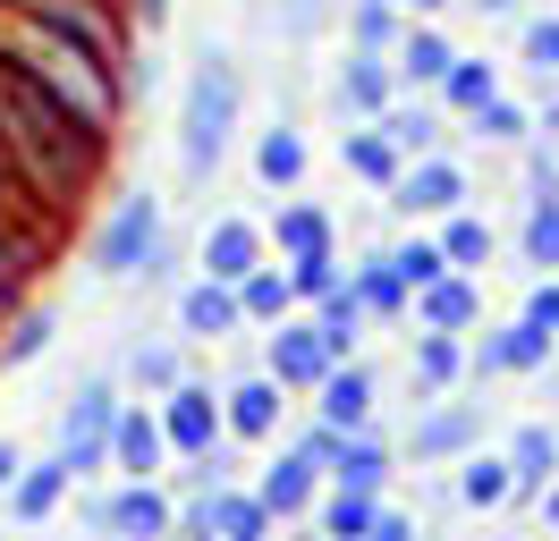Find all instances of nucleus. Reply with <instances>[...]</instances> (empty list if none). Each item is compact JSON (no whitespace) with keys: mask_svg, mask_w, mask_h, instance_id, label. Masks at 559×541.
<instances>
[{"mask_svg":"<svg viewBox=\"0 0 559 541\" xmlns=\"http://www.w3.org/2000/svg\"><path fill=\"white\" fill-rule=\"evenodd\" d=\"M238 110H246V85L229 51H204L195 76H187V94H178V169L187 178H212L221 153H229V135H238Z\"/></svg>","mask_w":559,"mask_h":541,"instance_id":"1","label":"nucleus"},{"mask_svg":"<svg viewBox=\"0 0 559 541\" xmlns=\"http://www.w3.org/2000/svg\"><path fill=\"white\" fill-rule=\"evenodd\" d=\"M162 245H170L162 203H153V195H119V203H110V220L94 229V245H85V263H94V279H144Z\"/></svg>","mask_w":559,"mask_h":541,"instance_id":"2","label":"nucleus"},{"mask_svg":"<svg viewBox=\"0 0 559 541\" xmlns=\"http://www.w3.org/2000/svg\"><path fill=\"white\" fill-rule=\"evenodd\" d=\"M162 440H170V457H187V466L204 473V482H221V398H212L204 381H178V389H162Z\"/></svg>","mask_w":559,"mask_h":541,"instance_id":"3","label":"nucleus"},{"mask_svg":"<svg viewBox=\"0 0 559 541\" xmlns=\"http://www.w3.org/2000/svg\"><path fill=\"white\" fill-rule=\"evenodd\" d=\"M110 423H119V389H110V381H85L76 406L60 414V457H69L76 482L110 466Z\"/></svg>","mask_w":559,"mask_h":541,"instance_id":"4","label":"nucleus"},{"mask_svg":"<svg viewBox=\"0 0 559 541\" xmlns=\"http://www.w3.org/2000/svg\"><path fill=\"white\" fill-rule=\"evenodd\" d=\"M85 525L103 541H170L178 533V507L153 491V482H128V491H110V500H85Z\"/></svg>","mask_w":559,"mask_h":541,"instance_id":"5","label":"nucleus"},{"mask_svg":"<svg viewBox=\"0 0 559 541\" xmlns=\"http://www.w3.org/2000/svg\"><path fill=\"white\" fill-rule=\"evenodd\" d=\"M390 203L407 212V220H441V212H466V169L441 161V153H424L390 178Z\"/></svg>","mask_w":559,"mask_h":541,"instance_id":"6","label":"nucleus"},{"mask_svg":"<svg viewBox=\"0 0 559 541\" xmlns=\"http://www.w3.org/2000/svg\"><path fill=\"white\" fill-rule=\"evenodd\" d=\"M187 533H204V541H272V516H263V500H254V491L204 482V491H195V507H187Z\"/></svg>","mask_w":559,"mask_h":541,"instance_id":"7","label":"nucleus"},{"mask_svg":"<svg viewBox=\"0 0 559 541\" xmlns=\"http://www.w3.org/2000/svg\"><path fill=\"white\" fill-rule=\"evenodd\" d=\"M450 60H457V43L432 26V17H407V26H399V43H390V76H399L407 94H432Z\"/></svg>","mask_w":559,"mask_h":541,"instance_id":"8","label":"nucleus"},{"mask_svg":"<svg viewBox=\"0 0 559 541\" xmlns=\"http://www.w3.org/2000/svg\"><path fill=\"white\" fill-rule=\"evenodd\" d=\"M340 364L331 347L314 338V322H272V347H263V372H272L280 389H314L322 372Z\"/></svg>","mask_w":559,"mask_h":541,"instance_id":"9","label":"nucleus"},{"mask_svg":"<svg viewBox=\"0 0 559 541\" xmlns=\"http://www.w3.org/2000/svg\"><path fill=\"white\" fill-rule=\"evenodd\" d=\"M314 423H331V432H365L373 423V372L356 364V356L314 381Z\"/></svg>","mask_w":559,"mask_h":541,"instance_id":"10","label":"nucleus"},{"mask_svg":"<svg viewBox=\"0 0 559 541\" xmlns=\"http://www.w3.org/2000/svg\"><path fill=\"white\" fill-rule=\"evenodd\" d=\"M543 364H551V338L534 330V322L484 330L475 347H466V372H475V381H491V372H543Z\"/></svg>","mask_w":559,"mask_h":541,"instance_id":"11","label":"nucleus"},{"mask_svg":"<svg viewBox=\"0 0 559 541\" xmlns=\"http://www.w3.org/2000/svg\"><path fill=\"white\" fill-rule=\"evenodd\" d=\"M170 457V440H162V414L153 406H119V423H110V466L128 473V482H153Z\"/></svg>","mask_w":559,"mask_h":541,"instance_id":"12","label":"nucleus"},{"mask_svg":"<svg viewBox=\"0 0 559 541\" xmlns=\"http://www.w3.org/2000/svg\"><path fill=\"white\" fill-rule=\"evenodd\" d=\"M407 313H416L424 330H450V338H466L475 322H484V288H475L466 270H450V279L416 288V297H407Z\"/></svg>","mask_w":559,"mask_h":541,"instance_id":"13","label":"nucleus"},{"mask_svg":"<svg viewBox=\"0 0 559 541\" xmlns=\"http://www.w3.org/2000/svg\"><path fill=\"white\" fill-rule=\"evenodd\" d=\"M331 101H340V119H382L390 101H399V76H390L382 51H348V68H340Z\"/></svg>","mask_w":559,"mask_h":541,"instance_id":"14","label":"nucleus"},{"mask_svg":"<svg viewBox=\"0 0 559 541\" xmlns=\"http://www.w3.org/2000/svg\"><path fill=\"white\" fill-rule=\"evenodd\" d=\"M280 398H288V389H280L272 372H246L238 389L221 398V432L229 440H272L280 432Z\"/></svg>","mask_w":559,"mask_h":541,"instance_id":"15","label":"nucleus"},{"mask_svg":"<svg viewBox=\"0 0 559 541\" xmlns=\"http://www.w3.org/2000/svg\"><path fill=\"white\" fill-rule=\"evenodd\" d=\"M263 245H272V237L254 229V220H212V229H204V279H221V288H238L246 270L263 263Z\"/></svg>","mask_w":559,"mask_h":541,"instance_id":"16","label":"nucleus"},{"mask_svg":"<svg viewBox=\"0 0 559 541\" xmlns=\"http://www.w3.org/2000/svg\"><path fill=\"white\" fill-rule=\"evenodd\" d=\"M76 491L69 457H43V466H17V482H9V516L17 525H51V507Z\"/></svg>","mask_w":559,"mask_h":541,"instance_id":"17","label":"nucleus"},{"mask_svg":"<svg viewBox=\"0 0 559 541\" xmlns=\"http://www.w3.org/2000/svg\"><path fill=\"white\" fill-rule=\"evenodd\" d=\"M254 500H263V516H306V507L322 500V473L306 466V457H297V448H288V457H272V466H263V482H254Z\"/></svg>","mask_w":559,"mask_h":541,"instance_id":"18","label":"nucleus"},{"mask_svg":"<svg viewBox=\"0 0 559 541\" xmlns=\"http://www.w3.org/2000/svg\"><path fill=\"white\" fill-rule=\"evenodd\" d=\"M306 322H314V338L331 347V356H340V364H348L356 347H365V330H373V313L356 304V288H348V279H340L331 297H314V313H306Z\"/></svg>","mask_w":559,"mask_h":541,"instance_id":"19","label":"nucleus"},{"mask_svg":"<svg viewBox=\"0 0 559 541\" xmlns=\"http://www.w3.org/2000/svg\"><path fill=\"white\" fill-rule=\"evenodd\" d=\"M331 482H340V491H382L390 482V440L373 432V423H365V432H340V457H331Z\"/></svg>","mask_w":559,"mask_h":541,"instance_id":"20","label":"nucleus"},{"mask_svg":"<svg viewBox=\"0 0 559 541\" xmlns=\"http://www.w3.org/2000/svg\"><path fill=\"white\" fill-rule=\"evenodd\" d=\"M373 516H382V491H340V482H331L314 500V541H365Z\"/></svg>","mask_w":559,"mask_h":541,"instance_id":"21","label":"nucleus"},{"mask_svg":"<svg viewBox=\"0 0 559 541\" xmlns=\"http://www.w3.org/2000/svg\"><path fill=\"white\" fill-rule=\"evenodd\" d=\"M551 473H559V432L551 423H518L509 432V482H518V500H534Z\"/></svg>","mask_w":559,"mask_h":541,"instance_id":"22","label":"nucleus"},{"mask_svg":"<svg viewBox=\"0 0 559 541\" xmlns=\"http://www.w3.org/2000/svg\"><path fill=\"white\" fill-rule=\"evenodd\" d=\"M178 330H187V338H229V330H246V322H238V297H229L221 279L178 288Z\"/></svg>","mask_w":559,"mask_h":541,"instance_id":"23","label":"nucleus"},{"mask_svg":"<svg viewBox=\"0 0 559 541\" xmlns=\"http://www.w3.org/2000/svg\"><path fill=\"white\" fill-rule=\"evenodd\" d=\"M340 161H348V178H365V187H382V195H390V178L407 169V161H399V144H390V135L373 128V119H356V128L340 135Z\"/></svg>","mask_w":559,"mask_h":541,"instance_id":"24","label":"nucleus"},{"mask_svg":"<svg viewBox=\"0 0 559 541\" xmlns=\"http://www.w3.org/2000/svg\"><path fill=\"white\" fill-rule=\"evenodd\" d=\"M373 128L399 144V161H424V153H441V101H390Z\"/></svg>","mask_w":559,"mask_h":541,"instance_id":"25","label":"nucleus"},{"mask_svg":"<svg viewBox=\"0 0 559 541\" xmlns=\"http://www.w3.org/2000/svg\"><path fill=\"white\" fill-rule=\"evenodd\" d=\"M491 94H500V68H491V60H466V51H457V60L441 68V85H432V101L457 110V119H475Z\"/></svg>","mask_w":559,"mask_h":541,"instance_id":"26","label":"nucleus"},{"mask_svg":"<svg viewBox=\"0 0 559 541\" xmlns=\"http://www.w3.org/2000/svg\"><path fill=\"white\" fill-rule=\"evenodd\" d=\"M432 245H441V263H450V270L475 279V270L491 263V220H484V212H441V237H432Z\"/></svg>","mask_w":559,"mask_h":541,"instance_id":"27","label":"nucleus"},{"mask_svg":"<svg viewBox=\"0 0 559 541\" xmlns=\"http://www.w3.org/2000/svg\"><path fill=\"white\" fill-rule=\"evenodd\" d=\"M475 440H484V406H441V414L416 423V457H457Z\"/></svg>","mask_w":559,"mask_h":541,"instance_id":"28","label":"nucleus"},{"mask_svg":"<svg viewBox=\"0 0 559 541\" xmlns=\"http://www.w3.org/2000/svg\"><path fill=\"white\" fill-rule=\"evenodd\" d=\"M229 297H238V322H246V330H272V322H288V304H297V297H288V279H280V270H263V263L246 270Z\"/></svg>","mask_w":559,"mask_h":541,"instance_id":"29","label":"nucleus"},{"mask_svg":"<svg viewBox=\"0 0 559 541\" xmlns=\"http://www.w3.org/2000/svg\"><path fill=\"white\" fill-rule=\"evenodd\" d=\"M457 381H466V338L424 330L416 338V389H424V398H441V389H457Z\"/></svg>","mask_w":559,"mask_h":541,"instance_id":"30","label":"nucleus"},{"mask_svg":"<svg viewBox=\"0 0 559 541\" xmlns=\"http://www.w3.org/2000/svg\"><path fill=\"white\" fill-rule=\"evenodd\" d=\"M254 178H263V187H297V178H306V135L297 128L254 135Z\"/></svg>","mask_w":559,"mask_h":541,"instance_id":"31","label":"nucleus"},{"mask_svg":"<svg viewBox=\"0 0 559 541\" xmlns=\"http://www.w3.org/2000/svg\"><path fill=\"white\" fill-rule=\"evenodd\" d=\"M348 288H356V304H365V313H373V322H399V313H407V279H399V270H390V254H373V263L356 270Z\"/></svg>","mask_w":559,"mask_h":541,"instance_id":"32","label":"nucleus"},{"mask_svg":"<svg viewBox=\"0 0 559 541\" xmlns=\"http://www.w3.org/2000/svg\"><path fill=\"white\" fill-rule=\"evenodd\" d=\"M457 500H466V507H509V500H518L509 457H466V466H457Z\"/></svg>","mask_w":559,"mask_h":541,"instance_id":"33","label":"nucleus"},{"mask_svg":"<svg viewBox=\"0 0 559 541\" xmlns=\"http://www.w3.org/2000/svg\"><path fill=\"white\" fill-rule=\"evenodd\" d=\"M475 135H484V144L525 153V144H534V110H525V101H509V94H491L484 110H475Z\"/></svg>","mask_w":559,"mask_h":541,"instance_id":"34","label":"nucleus"},{"mask_svg":"<svg viewBox=\"0 0 559 541\" xmlns=\"http://www.w3.org/2000/svg\"><path fill=\"white\" fill-rule=\"evenodd\" d=\"M263 237H280V254H322V245H331V220H322L314 203H280V220Z\"/></svg>","mask_w":559,"mask_h":541,"instance_id":"35","label":"nucleus"},{"mask_svg":"<svg viewBox=\"0 0 559 541\" xmlns=\"http://www.w3.org/2000/svg\"><path fill=\"white\" fill-rule=\"evenodd\" d=\"M518 245H525V270H543V279H551V270H559V203H525Z\"/></svg>","mask_w":559,"mask_h":541,"instance_id":"36","label":"nucleus"},{"mask_svg":"<svg viewBox=\"0 0 559 541\" xmlns=\"http://www.w3.org/2000/svg\"><path fill=\"white\" fill-rule=\"evenodd\" d=\"M43 347H51V313H43V304H26V313L9 322V338H0V364L26 372V364H43Z\"/></svg>","mask_w":559,"mask_h":541,"instance_id":"37","label":"nucleus"},{"mask_svg":"<svg viewBox=\"0 0 559 541\" xmlns=\"http://www.w3.org/2000/svg\"><path fill=\"white\" fill-rule=\"evenodd\" d=\"M280 279H288V297H297V304H314V297H331V288H340V254H331V245H322V254H288V270H280Z\"/></svg>","mask_w":559,"mask_h":541,"instance_id":"38","label":"nucleus"},{"mask_svg":"<svg viewBox=\"0 0 559 541\" xmlns=\"http://www.w3.org/2000/svg\"><path fill=\"white\" fill-rule=\"evenodd\" d=\"M399 26H407V17H399L390 0H356V9H348V34H356V51H382V60H390Z\"/></svg>","mask_w":559,"mask_h":541,"instance_id":"39","label":"nucleus"},{"mask_svg":"<svg viewBox=\"0 0 559 541\" xmlns=\"http://www.w3.org/2000/svg\"><path fill=\"white\" fill-rule=\"evenodd\" d=\"M390 270L407 279V297H416V288H432V279H450V263H441V245H432V237H407V245H390Z\"/></svg>","mask_w":559,"mask_h":541,"instance_id":"40","label":"nucleus"},{"mask_svg":"<svg viewBox=\"0 0 559 541\" xmlns=\"http://www.w3.org/2000/svg\"><path fill=\"white\" fill-rule=\"evenodd\" d=\"M128 372H136L144 389H178V381H187V372H178V347H136Z\"/></svg>","mask_w":559,"mask_h":541,"instance_id":"41","label":"nucleus"},{"mask_svg":"<svg viewBox=\"0 0 559 541\" xmlns=\"http://www.w3.org/2000/svg\"><path fill=\"white\" fill-rule=\"evenodd\" d=\"M518 322H534L543 338H559V270H551V279H534V288H525V313H518Z\"/></svg>","mask_w":559,"mask_h":541,"instance_id":"42","label":"nucleus"},{"mask_svg":"<svg viewBox=\"0 0 559 541\" xmlns=\"http://www.w3.org/2000/svg\"><path fill=\"white\" fill-rule=\"evenodd\" d=\"M525 68H543V85L559 76V17H534V26H525Z\"/></svg>","mask_w":559,"mask_h":541,"instance_id":"43","label":"nucleus"},{"mask_svg":"<svg viewBox=\"0 0 559 541\" xmlns=\"http://www.w3.org/2000/svg\"><path fill=\"white\" fill-rule=\"evenodd\" d=\"M525 195H534V203H559V161L543 153V144H525Z\"/></svg>","mask_w":559,"mask_h":541,"instance_id":"44","label":"nucleus"},{"mask_svg":"<svg viewBox=\"0 0 559 541\" xmlns=\"http://www.w3.org/2000/svg\"><path fill=\"white\" fill-rule=\"evenodd\" d=\"M297 457H306V466H331V457H340V432H331V423H306V432H297Z\"/></svg>","mask_w":559,"mask_h":541,"instance_id":"45","label":"nucleus"},{"mask_svg":"<svg viewBox=\"0 0 559 541\" xmlns=\"http://www.w3.org/2000/svg\"><path fill=\"white\" fill-rule=\"evenodd\" d=\"M365 541H416V516H399V507H382V516H373V533Z\"/></svg>","mask_w":559,"mask_h":541,"instance_id":"46","label":"nucleus"},{"mask_svg":"<svg viewBox=\"0 0 559 541\" xmlns=\"http://www.w3.org/2000/svg\"><path fill=\"white\" fill-rule=\"evenodd\" d=\"M390 9H399V17H441L450 0H390Z\"/></svg>","mask_w":559,"mask_h":541,"instance_id":"47","label":"nucleus"},{"mask_svg":"<svg viewBox=\"0 0 559 541\" xmlns=\"http://www.w3.org/2000/svg\"><path fill=\"white\" fill-rule=\"evenodd\" d=\"M534 128H543V135L559 144V94H543V119H534Z\"/></svg>","mask_w":559,"mask_h":541,"instance_id":"48","label":"nucleus"},{"mask_svg":"<svg viewBox=\"0 0 559 541\" xmlns=\"http://www.w3.org/2000/svg\"><path fill=\"white\" fill-rule=\"evenodd\" d=\"M17 466H26V457H17V448H9V440H0V491H9V482H17Z\"/></svg>","mask_w":559,"mask_h":541,"instance_id":"49","label":"nucleus"},{"mask_svg":"<svg viewBox=\"0 0 559 541\" xmlns=\"http://www.w3.org/2000/svg\"><path fill=\"white\" fill-rule=\"evenodd\" d=\"M475 9H484V17H518V0H475Z\"/></svg>","mask_w":559,"mask_h":541,"instance_id":"50","label":"nucleus"},{"mask_svg":"<svg viewBox=\"0 0 559 541\" xmlns=\"http://www.w3.org/2000/svg\"><path fill=\"white\" fill-rule=\"evenodd\" d=\"M288 541H314V533H288Z\"/></svg>","mask_w":559,"mask_h":541,"instance_id":"51","label":"nucleus"},{"mask_svg":"<svg viewBox=\"0 0 559 541\" xmlns=\"http://www.w3.org/2000/svg\"><path fill=\"white\" fill-rule=\"evenodd\" d=\"M551 356H559V338H551Z\"/></svg>","mask_w":559,"mask_h":541,"instance_id":"52","label":"nucleus"},{"mask_svg":"<svg viewBox=\"0 0 559 541\" xmlns=\"http://www.w3.org/2000/svg\"><path fill=\"white\" fill-rule=\"evenodd\" d=\"M187 541H204V533H187Z\"/></svg>","mask_w":559,"mask_h":541,"instance_id":"53","label":"nucleus"}]
</instances>
